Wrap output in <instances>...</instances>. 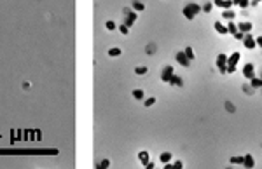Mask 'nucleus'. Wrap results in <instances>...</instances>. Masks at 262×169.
Masks as SVG:
<instances>
[{"label":"nucleus","mask_w":262,"mask_h":169,"mask_svg":"<svg viewBox=\"0 0 262 169\" xmlns=\"http://www.w3.org/2000/svg\"><path fill=\"white\" fill-rule=\"evenodd\" d=\"M5 153H16V155H58L56 148H25V150H9V148H0V155Z\"/></svg>","instance_id":"nucleus-1"},{"label":"nucleus","mask_w":262,"mask_h":169,"mask_svg":"<svg viewBox=\"0 0 262 169\" xmlns=\"http://www.w3.org/2000/svg\"><path fill=\"white\" fill-rule=\"evenodd\" d=\"M201 10H203V7L199 5V4L191 2V4H187V5L183 7V10H182V12H183V16H185L187 19H192V18H194V16H198Z\"/></svg>","instance_id":"nucleus-2"},{"label":"nucleus","mask_w":262,"mask_h":169,"mask_svg":"<svg viewBox=\"0 0 262 169\" xmlns=\"http://www.w3.org/2000/svg\"><path fill=\"white\" fill-rule=\"evenodd\" d=\"M217 66L220 68L222 73H227V56L225 54H219V58H217Z\"/></svg>","instance_id":"nucleus-3"},{"label":"nucleus","mask_w":262,"mask_h":169,"mask_svg":"<svg viewBox=\"0 0 262 169\" xmlns=\"http://www.w3.org/2000/svg\"><path fill=\"white\" fill-rule=\"evenodd\" d=\"M243 45H245L246 49H255V47H257V44H255V39H253L250 33H245V39H243Z\"/></svg>","instance_id":"nucleus-4"},{"label":"nucleus","mask_w":262,"mask_h":169,"mask_svg":"<svg viewBox=\"0 0 262 169\" xmlns=\"http://www.w3.org/2000/svg\"><path fill=\"white\" fill-rule=\"evenodd\" d=\"M213 5H217L220 9H232L234 7V2L232 0H213Z\"/></svg>","instance_id":"nucleus-5"},{"label":"nucleus","mask_w":262,"mask_h":169,"mask_svg":"<svg viewBox=\"0 0 262 169\" xmlns=\"http://www.w3.org/2000/svg\"><path fill=\"white\" fill-rule=\"evenodd\" d=\"M173 77V66H164V70H162V73H161V79L164 80V82H170Z\"/></svg>","instance_id":"nucleus-6"},{"label":"nucleus","mask_w":262,"mask_h":169,"mask_svg":"<svg viewBox=\"0 0 262 169\" xmlns=\"http://www.w3.org/2000/svg\"><path fill=\"white\" fill-rule=\"evenodd\" d=\"M177 61L180 63L182 66H185V68H187V66L191 65V60H189V58L185 56V52H183V51H182V52H178V54H177Z\"/></svg>","instance_id":"nucleus-7"},{"label":"nucleus","mask_w":262,"mask_h":169,"mask_svg":"<svg viewBox=\"0 0 262 169\" xmlns=\"http://www.w3.org/2000/svg\"><path fill=\"white\" fill-rule=\"evenodd\" d=\"M243 75H245L246 79H253V77H255V73H253V65H252V63L245 65V68H243Z\"/></svg>","instance_id":"nucleus-8"},{"label":"nucleus","mask_w":262,"mask_h":169,"mask_svg":"<svg viewBox=\"0 0 262 169\" xmlns=\"http://www.w3.org/2000/svg\"><path fill=\"white\" fill-rule=\"evenodd\" d=\"M213 28H215V31H217V33H220V35H225V33H229V30H227V26H224V25H222L220 21H215Z\"/></svg>","instance_id":"nucleus-9"},{"label":"nucleus","mask_w":262,"mask_h":169,"mask_svg":"<svg viewBox=\"0 0 262 169\" xmlns=\"http://www.w3.org/2000/svg\"><path fill=\"white\" fill-rule=\"evenodd\" d=\"M240 58H241V54L240 52H232L231 56H227V65H238V61H240Z\"/></svg>","instance_id":"nucleus-10"},{"label":"nucleus","mask_w":262,"mask_h":169,"mask_svg":"<svg viewBox=\"0 0 262 169\" xmlns=\"http://www.w3.org/2000/svg\"><path fill=\"white\" fill-rule=\"evenodd\" d=\"M238 30L243 31V33H250V30H252V23L243 21V23H240V25H238Z\"/></svg>","instance_id":"nucleus-11"},{"label":"nucleus","mask_w":262,"mask_h":169,"mask_svg":"<svg viewBox=\"0 0 262 169\" xmlns=\"http://www.w3.org/2000/svg\"><path fill=\"white\" fill-rule=\"evenodd\" d=\"M243 166H245V168H248V169H252L253 166H255V162H253V157L250 155V153L243 157Z\"/></svg>","instance_id":"nucleus-12"},{"label":"nucleus","mask_w":262,"mask_h":169,"mask_svg":"<svg viewBox=\"0 0 262 169\" xmlns=\"http://www.w3.org/2000/svg\"><path fill=\"white\" fill-rule=\"evenodd\" d=\"M128 18H126V21H124V25L130 28V26H133V23L136 21V12H130V14H126Z\"/></svg>","instance_id":"nucleus-13"},{"label":"nucleus","mask_w":262,"mask_h":169,"mask_svg":"<svg viewBox=\"0 0 262 169\" xmlns=\"http://www.w3.org/2000/svg\"><path fill=\"white\" fill-rule=\"evenodd\" d=\"M138 159H140V160H141V164L145 166L147 162H150V160H149V159H150V155H149V152H145V150H141L140 153H138Z\"/></svg>","instance_id":"nucleus-14"},{"label":"nucleus","mask_w":262,"mask_h":169,"mask_svg":"<svg viewBox=\"0 0 262 169\" xmlns=\"http://www.w3.org/2000/svg\"><path fill=\"white\" fill-rule=\"evenodd\" d=\"M222 16H224L225 19H232V18L236 16V12H234L232 9H224L222 10Z\"/></svg>","instance_id":"nucleus-15"},{"label":"nucleus","mask_w":262,"mask_h":169,"mask_svg":"<svg viewBox=\"0 0 262 169\" xmlns=\"http://www.w3.org/2000/svg\"><path fill=\"white\" fill-rule=\"evenodd\" d=\"M250 84H252V87H262V79L261 77H253V79H250Z\"/></svg>","instance_id":"nucleus-16"},{"label":"nucleus","mask_w":262,"mask_h":169,"mask_svg":"<svg viewBox=\"0 0 262 169\" xmlns=\"http://www.w3.org/2000/svg\"><path fill=\"white\" fill-rule=\"evenodd\" d=\"M159 159H161V162H162V164H168V162L171 160V153H170V152H162Z\"/></svg>","instance_id":"nucleus-17"},{"label":"nucleus","mask_w":262,"mask_h":169,"mask_svg":"<svg viewBox=\"0 0 262 169\" xmlns=\"http://www.w3.org/2000/svg\"><path fill=\"white\" fill-rule=\"evenodd\" d=\"M122 54V51L119 49V47H112V49H109V56H112V58H117V56H121Z\"/></svg>","instance_id":"nucleus-18"},{"label":"nucleus","mask_w":262,"mask_h":169,"mask_svg":"<svg viewBox=\"0 0 262 169\" xmlns=\"http://www.w3.org/2000/svg\"><path fill=\"white\" fill-rule=\"evenodd\" d=\"M170 84H171V86H178V87H180V86L183 84V82H182V79L178 77V75H175V73H173L171 80H170Z\"/></svg>","instance_id":"nucleus-19"},{"label":"nucleus","mask_w":262,"mask_h":169,"mask_svg":"<svg viewBox=\"0 0 262 169\" xmlns=\"http://www.w3.org/2000/svg\"><path fill=\"white\" fill-rule=\"evenodd\" d=\"M227 30H229V33H232V35H234V33L238 31V25H236L234 21H229V25H227Z\"/></svg>","instance_id":"nucleus-20"},{"label":"nucleus","mask_w":262,"mask_h":169,"mask_svg":"<svg viewBox=\"0 0 262 169\" xmlns=\"http://www.w3.org/2000/svg\"><path fill=\"white\" fill-rule=\"evenodd\" d=\"M133 96H135V100H143V91H141V89H135V91H133Z\"/></svg>","instance_id":"nucleus-21"},{"label":"nucleus","mask_w":262,"mask_h":169,"mask_svg":"<svg viewBox=\"0 0 262 169\" xmlns=\"http://www.w3.org/2000/svg\"><path fill=\"white\" fill-rule=\"evenodd\" d=\"M135 73H136V75H145V73H147V66H136V68H135Z\"/></svg>","instance_id":"nucleus-22"},{"label":"nucleus","mask_w":262,"mask_h":169,"mask_svg":"<svg viewBox=\"0 0 262 169\" xmlns=\"http://www.w3.org/2000/svg\"><path fill=\"white\" fill-rule=\"evenodd\" d=\"M183 52H185V56H187L191 61L194 60V51H192V47H185V51H183Z\"/></svg>","instance_id":"nucleus-23"},{"label":"nucleus","mask_w":262,"mask_h":169,"mask_svg":"<svg viewBox=\"0 0 262 169\" xmlns=\"http://www.w3.org/2000/svg\"><path fill=\"white\" fill-rule=\"evenodd\" d=\"M231 164H238V166H243V157H231Z\"/></svg>","instance_id":"nucleus-24"},{"label":"nucleus","mask_w":262,"mask_h":169,"mask_svg":"<svg viewBox=\"0 0 262 169\" xmlns=\"http://www.w3.org/2000/svg\"><path fill=\"white\" fill-rule=\"evenodd\" d=\"M133 9H135V10H143V9H145V5H143L141 2H133Z\"/></svg>","instance_id":"nucleus-25"},{"label":"nucleus","mask_w":262,"mask_h":169,"mask_svg":"<svg viewBox=\"0 0 262 169\" xmlns=\"http://www.w3.org/2000/svg\"><path fill=\"white\" fill-rule=\"evenodd\" d=\"M110 166V160H101L100 164H96V168L98 169H101V168H109Z\"/></svg>","instance_id":"nucleus-26"},{"label":"nucleus","mask_w":262,"mask_h":169,"mask_svg":"<svg viewBox=\"0 0 262 169\" xmlns=\"http://www.w3.org/2000/svg\"><path fill=\"white\" fill-rule=\"evenodd\" d=\"M234 37H236V39H238V40H243V39H245V33H243V31H240V30H238V31H236V33H234Z\"/></svg>","instance_id":"nucleus-27"},{"label":"nucleus","mask_w":262,"mask_h":169,"mask_svg":"<svg viewBox=\"0 0 262 169\" xmlns=\"http://www.w3.org/2000/svg\"><path fill=\"white\" fill-rule=\"evenodd\" d=\"M156 103V98H149V100H145V106H152Z\"/></svg>","instance_id":"nucleus-28"},{"label":"nucleus","mask_w":262,"mask_h":169,"mask_svg":"<svg viewBox=\"0 0 262 169\" xmlns=\"http://www.w3.org/2000/svg\"><path fill=\"white\" fill-rule=\"evenodd\" d=\"M105 26H107V30H114V28H115V23H114V21H107Z\"/></svg>","instance_id":"nucleus-29"},{"label":"nucleus","mask_w":262,"mask_h":169,"mask_svg":"<svg viewBox=\"0 0 262 169\" xmlns=\"http://www.w3.org/2000/svg\"><path fill=\"white\" fill-rule=\"evenodd\" d=\"M119 31H121V33H124V35H126V33H128V31H130V30H128V26H126V25H121V26H119Z\"/></svg>","instance_id":"nucleus-30"},{"label":"nucleus","mask_w":262,"mask_h":169,"mask_svg":"<svg viewBox=\"0 0 262 169\" xmlns=\"http://www.w3.org/2000/svg\"><path fill=\"white\" fill-rule=\"evenodd\" d=\"M240 7L246 9V7H248V0H240Z\"/></svg>","instance_id":"nucleus-31"},{"label":"nucleus","mask_w":262,"mask_h":169,"mask_svg":"<svg viewBox=\"0 0 262 169\" xmlns=\"http://www.w3.org/2000/svg\"><path fill=\"white\" fill-rule=\"evenodd\" d=\"M212 7H213V4H206V5L203 7V10H204V12H210V10H212Z\"/></svg>","instance_id":"nucleus-32"},{"label":"nucleus","mask_w":262,"mask_h":169,"mask_svg":"<svg viewBox=\"0 0 262 169\" xmlns=\"http://www.w3.org/2000/svg\"><path fill=\"white\" fill-rule=\"evenodd\" d=\"M232 71H236V66L234 65H227V73H232Z\"/></svg>","instance_id":"nucleus-33"},{"label":"nucleus","mask_w":262,"mask_h":169,"mask_svg":"<svg viewBox=\"0 0 262 169\" xmlns=\"http://www.w3.org/2000/svg\"><path fill=\"white\" fill-rule=\"evenodd\" d=\"M255 44H257L259 47H262V37H257V39H255Z\"/></svg>","instance_id":"nucleus-34"},{"label":"nucleus","mask_w":262,"mask_h":169,"mask_svg":"<svg viewBox=\"0 0 262 169\" xmlns=\"http://www.w3.org/2000/svg\"><path fill=\"white\" fill-rule=\"evenodd\" d=\"M173 166H175V168H177V169H180L182 166H183V164H182L180 160H177V162H175V164H173Z\"/></svg>","instance_id":"nucleus-35"},{"label":"nucleus","mask_w":262,"mask_h":169,"mask_svg":"<svg viewBox=\"0 0 262 169\" xmlns=\"http://www.w3.org/2000/svg\"><path fill=\"white\" fill-rule=\"evenodd\" d=\"M145 168H147V169H152V168H154V164H152V162H147V164H145Z\"/></svg>","instance_id":"nucleus-36"},{"label":"nucleus","mask_w":262,"mask_h":169,"mask_svg":"<svg viewBox=\"0 0 262 169\" xmlns=\"http://www.w3.org/2000/svg\"><path fill=\"white\" fill-rule=\"evenodd\" d=\"M259 2H261V0H253V2H252V5H257Z\"/></svg>","instance_id":"nucleus-37"},{"label":"nucleus","mask_w":262,"mask_h":169,"mask_svg":"<svg viewBox=\"0 0 262 169\" xmlns=\"http://www.w3.org/2000/svg\"><path fill=\"white\" fill-rule=\"evenodd\" d=\"M234 2V5H240V0H232Z\"/></svg>","instance_id":"nucleus-38"},{"label":"nucleus","mask_w":262,"mask_h":169,"mask_svg":"<svg viewBox=\"0 0 262 169\" xmlns=\"http://www.w3.org/2000/svg\"><path fill=\"white\" fill-rule=\"evenodd\" d=\"M261 79H262V73H261Z\"/></svg>","instance_id":"nucleus-39"}]
</instances>
